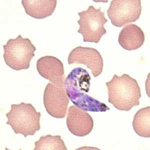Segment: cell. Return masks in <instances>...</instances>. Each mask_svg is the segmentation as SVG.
I'll list each match as a JSON object with an SVG mask.
<instances>
[{"label": "cell", "mask_w": 150, "mask_h": 150, "mask_svg": "<svg viewBox=\"0 0 150 150\" xmlns=\"http://www.w3.org/2000/svg\"><path fill=\"white\" fill-rule=\"evenodd\" d=\"M106 85L108 102L117 109L129 111L134 106L139 105L141 89L136 80L129 75L125 74L119 77L114 75Z\"/></svg>", "instance_id": "6da1fadb"}, {"label": "cell", "mask_w": 150, "mask_h": 150, "mask_svg": "<svg viewBox=\"0 0 150 150\" xmlns=\"http://www.w3.org/2000/svg\"><path fill=\"white\" fill-rule=\"evenodd\" d=\"M145 40L143 31L139 26L134 24L128 25L123 28L118 38L120 46L129 51L141 48Z\"/></svg>", "instance_id": "30bf717a"}, {"label": "cell", "mask_w": 150, "mask_h": 150, "mask_svg": "<svg viewBox=\"0 0 150 150\" xmlns=\"http://www.w3.org/2000/svg\"><path fill=\"white\" fill-rule=\"evenodd\" d=\"M133 129L142 137H150V107L142 108L137 112L133 118Z\"/></svg>", "instance_id": "5bb4252c"}, {"label": "cell", "mask_w": 150, "mask_h": 150, "mask_svg": "<svg viewBox=\"0 0 150 150\" xmlns=\"http://www.w3.org/2000/svg\"><path fill=\"white\" fill-rule=\"evenodd\" d=\"M69 99L75 106L82 110L89 112H106L110 110L106 104L101 102L84 92H66Z\"/></svg>", "instance_id": "4fadbf2b"}, {"label": "cell", "mask_w": 150, "mask_h": 150, "mask_svg": "<svg viewBox=\"0 0 150 150\" xmlns=\"http://www.w3.org/2000/svg\"><path fill=\"white\" fill-rule=\"evenodd\" d=\"M69 65L74 64L85 65L91 71L94 77L101 75L104 62L100 53L93 48L77 47L70 52L68 58Z\"/></svg>", "instance_id": "52a82bcc"}, {"label": "cell", "mask_w": 150, "mask_h": 150, "mask_svg": "<svg viewBox=\"0 0 150 150\" xmlns=\"http://www.w3.org/2000/svg\"><path fill=\"white\" fill-rule=\"evenodd\" d=\"M6 115L8 119L6 124L15 134H22L25 138L34 135L41 129V113L30 103L12 104L10 111Z\"/></svg>", "instance_id": "7a4b0ae2"}, {"label": "cell", "mask_w": 150, "mask_h": 150, "mask_svg": "<svg viewBox=\"0 0 150 150\" xmlns=\"http://www.w3.org/2000/svg\"><path fill=\"white\" fill-rule=\"evenodd\" d=\"M22 4L26 14L37 19H43L53 14L57 4V0H22Z\"/></svg>", "instance_id": "7c38bea8"}, {"label": "cell", "mask_w": 150, "mask_h": 150, "mask_svg": "<svg viewBox=\"0 0 150 150\" xmlns=\"http://www.w3.org/2000/svg\"><path fill=\"white\" fill-rule=\"evenodd\" d=\"M37 69L40 75L50 83L65 88V73L63 63L59 59L46 56L37 62Z\"/></svg>", "instance_id": "ba28073f"}, {"label": "cell", "mask_w": 150, "mask_h": 150, "mask_svg": "<svg viewBox=\"0 0 150 150\" xmlns=\"http://www.w3.org/2000/svg\"><path fill=\"white\" fill-rule=\"evenodd\" d=\"M101 9L90 6L87 10L78 13L80 19L78 21L80 26L78 33L83 37L84 42L98 44L106 34L104 25L108 20L105 17V13Z\"/></svg>", "instance_id": "277c9868"}, {"label": "cell", "mask_w": 150, "mask_h": 150, "mask_svg": "<svg viewBox=\"0 0 150 150\" xmlns=\"http://www.w3.org/2000/svg\"><path fill=\"white\" fill-rule=\"evenodd\" d=\"M34 150H67L65 143L59 135L42 136L35 143Z\"/></svg>", "instance_id": "9a60e30c"}, {"label": "cell", "mask_w": 150, "mask_h": 150, "mask_svg": "<svg viewBox=\"0 0 150 150\" xmlns=\"http://www.w3.org/2000/svg\"><path fill=\"white\" fill-rule=\"evenodd\" d=\"M142 10L141 0H112L108 16L112 25L121 28L139 19Z\"/></svg>", "instance_id": "5b68a950"}, {"label": "cell", "mask_w": 150, "mask_h": 150, "mask_svg": "<svg viewBox=\"0 0 150 150\" xmlns=\"http://www.w3.org/2000/svg\"><path fill=\"white\" fill-rule=\"evenodd\" d=\"M67 126L73 135L85 137L92 131L94 121L88 112L72 105L69 108Z\"/></svg>", "instance_id": "9c48e42d"}, {"label": "cell", "mask_w": 150, "mask_h": 150, "mask_svg": "<svg viewBox=\"0 0 150 150\" xmlns=\"http://www.w3.org/2000/svg\"><path fill=\"white\" fill-rule=\"evenodd\" d=\"M69 98L65 88L49 83L44 93V105L48 114L54 118L63 119L66 116Z\"/></svg>", "instance_id": "8992f818"}, {"label": "cell", "mask_w": 150, "mask_h": 150, "mask_svg": "<svg viewBox=\"0 0 150 150\" xmlns=\"http://www.w3.org/2000/svg\"><path fill=\"white\" fill-rule=\"evenodd\" d=\"M91 77L84 69L78 67L70 72L64 81L66 92L88 93Z\"/></svg>", "instance_id": "8fae6325"}, {"label": "cell", "mask_w": 150, "mask_h": 150, "mask_svg": "<svg viewBox=\"0 0 150 150\" xmlns=\"http://www.w3.org/2000/svg\"><path fill=\"white\" fill-rule=\"evenodd\" d=\"M3 47L4 59L8 66L16 71L29 68L36 50L30 40L19 35L16 39H9Z\"/></svg>", "instance_id": "3957f363"}]
</instances>
